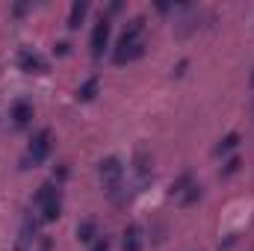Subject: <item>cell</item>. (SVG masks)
Instances as JSON below:
<instances>
[{
	"mask_svg": "<svg viewBox=\"0 0 254 251\" xmlns=\"http://www.w3.org/2000/svg\"><path fill=\"white\" fill-rule=\"evenodd\" d=\"M18 68L24 74H48L51 71V63L36 51V48H21L18 51Z\"/></svg>",
	"mask_w": 254,
	"mask_h": 251,
	"instance_id": "cell-6",
	"label": "cell"
},
{
	"mask_svg": "<svg viewBox=\"0 0 254 251\" xmlns=\"http://www.w3.org/2000/svg\"><path fill=\"white\" fill-rule=\"evenodd\" d=\"M95 237H98V225H95V222H80V225H77V240H80V243L95 246V243H98Z\"/></svg>",
	"mask_w": 254,
	"mask_h": 251,
	"instance_id": "cell-12",
	"label": "cell"
},
{
	"mask_svg": "<svg viewBox=\"0 0 254 251\" xmlns=\"http://www.w3.org/2000/svg\"><path fill=\"white\" fill-rule=\"evenodd\" d=\"M33 116H36V107H33V101H27V98H15V101H12V107H9L12 127L24 130V127L33 122Z\"/></svg>",
	"mask_w": 254,
	"mask_h": 251,
	"instance_id": "cell-7",
	"label": "cell"
},
{
	"mask_svg": "<svg viewBox=\"0 0 254 251\" xmlns=\"http://www.w3.org/2000/svg\"><path fill=\"white\" fill-rule=\"evenodd\" d=\"M36 213H39V222H45V225L57 222V219L63 216V192H57V195H54V198H51L48 204H42V207H39Z\"/></svg>",
	"mask_w": 254,
	"mask_h": 251,
	"instance_id": "cell-10",
	"label": "cell"
},
{
	"mask_svg": "<svg viewBox=\"0 0 254 251\" xmlns=\"http://www.w3.org/2000/svg\"><path fill=\"white\" fill-rule=\"evenodd\" d=\"M51 148H54V133H51V127H42L39 133H33V139H30V145H27V160H24V163L42 166V163L48 160Z\"/></svg>",
	"mask_w": 254,
	"mask_h": 251,
	"instance_id": "cell-3",
	"label": "cell"
},
{
	"mask_svg": "<svg viewBox=\"0 0 254 251\" xmlns=\"http://www.w3.org/2000/svg\"><path fill=\"white\" fill-rule=\"evenodd\" d=\"M68 48H71L68 42H60V45L54 48V54H57V57H65V54H68Z\"/></svg>",
	"mask_w": 254,
	"mask_h": 251,
	"instance_id": "cell-19",
	"label": "cell"
},
{
	"mask_svg": "<svg viewBox=\"0 0 254 251\" xmlns=\"http://www.w3.org/2000/svg\"><path fill=\"white\" fill-rule=\"evenodd\" d=\"M86 15H89V3L86 0H74L71 9H68V30H77L86 21Z\"/></svg>",
	"mask_w": 254,
	"mask_h": 251,
	"instance_id": "cell-11",
	"label": "cell"
},
{
	"mask_svg": "<svg viewBox=\"0 0 254 251\" xmlns=\"http://www.w3.org/2000/svg\"><path fill=\"white\" fill-rule=\"evenodd\" d=\"M133 178H136V189H148V184L154 181V172H151V154L139 145L136 154H133Z\"/></svg>",
	"mask_w": 254,
	"mask_h": 251,
	"instance_id": "cell-5",
	"label": "cell"
},
{
	"mask_svg": "<svg viewBox=\"0 0 254 251\" xmlns=\"http://www.w3.org/2000/svg\"><path fill=\"white\" fill-rule=\"evenodd\" d=\"M92 251H110V240H107V237H101V240L92 246Z\"/></svg>",
	"mask_w": 254,
	"mask_h": 251,
	"instance_id": "cell-18",
	"label": "cell"
},
{
	"mask_svg": "<svg viewBox=\"0 0 254 251\" xmlns=\"http://www.w3.org/2000/svg\"><path fill=\"white\" fill-rule=\"evenodd\" d=\"M110 33H113V24L107 15H101L92 27V39H89V48H92V60H101L104 51L110 48Z\"/></svg>",
	"mask_w": 254,
	"mask_h": 251,
	"instance_id": "cell-4",
	"label": "cell"
},
{
	"mask_svg": "<svg viewBox=\"0 0 254 251\" xmlns=\"http://www.w3.org/2000/svg\"><path fill=\"white\" fill-rule=\"evenodd\" d=\"M240 166H243V160H240V157H231V160L225 163V169H222V178H231V175H237V172H240Z\"/></svg>",
	"mask_w": 254,
	"mask_h": 251,
	"instance_id": "cell-17",
	"label": "cell"
},
{
	"mask_svg": "<svg viewBox=\"0 0 254 251\" xmlns=\"http://www.w3.org/2000/svg\"><path fill=\"white\" fill-rule=\"evenodd\" d=\"M98 89H101V80H98V77H89V80L77 89V101H83V104L92 101V98L98 95Z\"/></svg>",
	"mask_w": 254,
	"mask_h": 251,
	"instance_id": "cell-13",
	"label": "cell"
},
{
	"mask_svg": "<svg viewBox=\"0 0 254 251\" xmlns=\"http://www.w3.org/2000/svg\"><path fill=\"white\" fill-rule=\"evenodd\" d=\"M198 198H201V184H192V187L178 198V201H181V207H190V204H195Z\"/></svg>",
	"mask_w": 254,
	"mask_h": 251,
	"instance_id": "cell-16",
	"label": "cell"
},
{
	"mask_svg": "<svg viewBox=\"0 0 254 251\" xmlns=\"http://www.w3.org/2000/svg\"><path fill=\"white\" fill-rule=\"evenodd\" d=\"M192 184H195V181H192V175H190V172H184V175H181V178H178V181L172 184L169 195H172V198H181V195H184V192H187V189H190Z\"/></svg>",
	"mask_w": 254,
	"mask_h": 251,
	"instance_id": "cell-14",
	"label": "cell"
},
{
	"mask_svg": "<svg viewBox=\"0 0 254 251\" xmlns=\"http://www.w3.org/2000/svg\"><path fill=\"white\" fill-rule=\"evenodd\" d=\"M142 243H145L142 225L130 222V225L125 228V234H122V251H142Z\"/></svg>",
	"mask_w": 254,
	"mask_h": 251,
	"instance_id": "cell-8",
	"label": "cell"
},
{
	"mask_svg": "<svg viewBox=\"0 0 254 251\" xmlns=\"http://www.w3.org/2000/svg\"><path fill=\"white\" fill-rule=\"evenodd\" d=\"M142 33H145V18H133L122 30L116 48H113V63L116 65H127L133 60H139L145 54V42H142Z\"/></svg>",
	"mask_w": 254,
	"mask_h": 251,
	"instance_id": "cell-1",
	"label": "cell"
},
{
	"mask_svg": "<svg viewBox=\"0 0 254 251\" xmlns=\"http://www.w3.org/2000/svg\"><path fill=\"white\" fill-rule=\"evenodd\" d=\"M237 145H240V136H237V133H228V136L216 145V154H219V157H225V154H231Z\"/></svg>",
	"mask_w": 254,
	"mask_h": 251,
	"instance_id": "cell-15",
	"label": "cell"
},
{
	"mask_svg": "<svg viewBox=\"0 0 254 251\" xmlns=\"http://www.w3.org/2000/svg\"><path fill=\"white\" fill-rule=\"evenodd\" d=\"M98 178H101V184L107 187V195H110L116 204H122V189H125V166H122V160H119V157L101 160V163H98Z\"/></svg>",
	"mask_w": 254,
	"mask_h": 251,
	"instance_id": "cell-2",
	"label": "cell"
},
{
	"mask_svg": "<svg viewBox=\"0 0 254 251\" xmlns=\"http://www.w3.org/2000/svg\"><path fill=\"white\" fill-rule=\"evenodd\" d=\"M36 222H39V216H33V213L24 219L21 234H18V243H15V251H30V246L36 243Z\"/></svg>",
	"mask_w": 254,
	"mask_h": 251,
	"instance_id": "cell-9",
	"label": "cell"
}]
</instances>
